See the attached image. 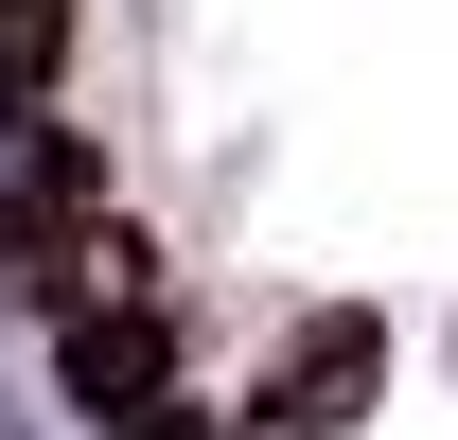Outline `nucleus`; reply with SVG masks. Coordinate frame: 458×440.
Returning a JSON list of instances; mask_svg holds the SVG:
<instances>
[{
	"mask_svg": "<svg viewBox=\"0 0 458 440\" xmlns=\"http://www.w3.org/2000/svg\"><path fill=\"white\" fill-rule=\"evenodd\" d=\"M54 370H71L89 423H141V405H176V334L141 317V300H71V317H54Z\"/></svg>",
	"mask_w": 458,
	"mask_h": 440,
	"instance_id": "obj_1",
	"label": "nucleus"
},
{
	"mask_svg": "<svg viewBox=\"0 0 458 440\" xmlns=\"http://www.w3.org/2000/svg\"><path fill=\"white\" fill-rule=\"evenodd\" d=\"M370 370H388V317H300V352H283V387H265L247 423H300V440H335L352 405H370Z\"/></svg>",
	"mask_w": 458,
	"mask_h": 440,
	"instance_id": "obj_2",
	"label": "nucleus"
},
{
	"mask_svg": "<svg viewBox=\"0 0 458 440\" xmlns=\"http://www.w3.org/2000/svg\"><path fill=\"white\" fill-rule=\"evenodd\" d=\"M71 71V0H0V123H36Z\"/></svg>",
	"mask_w": 458,
	"mask_h": 440,
	"instance_id": "obj_3",
	"label": "nucleus"
},
{
	"mask_svg": "<svg viewBox=\"0 0 458 440\" xmlns=\"http://www.w3.org/2000/svg\"><path fill=\"white\" fill-rule=\"evenodd\" d=\"M89 440H212V405H141V423H89Z\"/></svg>",
	"mask_w": 458,
	"mask_h": 440,
	"instance_id": "obj_4",
	"label": "nucleus"
}]
</instances>
